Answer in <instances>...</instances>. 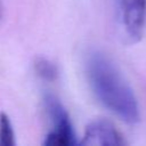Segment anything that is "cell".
I'll return each instance as SVG.
<instances>
[{"mask_svg":"<svg viewBox=\"0 0 146 146\" xmlns=\"http://www.w3.org/2000/svg\"><path fill=\"white\" fill-rule=\"evenodd\" d=\"M0 17H1V5H0Z\"/></svg>","mask_w":146,"mask_h":146,"instance_id":"52a82bcc","label":"cell"},{"mask_svg":"<svg viewBox=\"0 0 146 146\" xmlns=\"http://www.w3.org/2000/svg\"><path fill=\"white\" fill-rule=\"evenodd\" d=\"M0 144L5 146L15 145V135L9 117L5 114H0Z\"/></svg>","mask_w":146,"mask_h":146,"instance_id":"8992f818","label":"cell"},{"mask_svg":"<svg viewBox=\"0 0 146 146\" xmlns=\"http://www.w3.org/2000/svg\"><path fill=\"white\" fill-rule=\"evenodd\" d=\"M34 67H35L38 75L41 76L43 80L54 81L57 78L58 71H57L56 65L46 58H42V57L38 58L35 64H34Z\"/></svg>","mask_w":146,"mask_h":146,"instance_id":"5b68a950","label":"cell"},{"mask_svg":"<svg viewBox=\"0 0 146 146\" xmlns=\"http://www.w3.org/2000/svg\"><path fill=\"white\" fill-rule=\"evenodd\" d=\"M44 106L52 124V129L46 136L43 144L48 146L75 145L76 139L73 125L62 103L54 95H47L44 97Z\"/></svg>","mask_w":146,"mask_h":146,"instance_id":"7a4b0ae2","label":"cell"},{"mask_svg":"<svg viewBox=\"0 0 146 146\" xmlns=\"http://www.w3.org/2000/svg\"><path fill=\"white\" fill-rule=\"evenodd\" d=\"M127 33L131 39L143 36L146 22V0H120Z\"/></svg>","mask_w":146,"mask_h":146,"instance_id":"277c9868","label":"cell"},{"mask_svg":"<svg viewBox=\"0 0 146 146\" xmlns=\"http://www.w3.org/2000/svg\"><path fill=\"white\" fill-rule=\"evenodd\" d=\"M90 87L97 99L128 123L139 121L137 98L114 63L104 54L94 51L86 62Z\"/></svg>","mask_w":146,"mask_h":146,"instance_id":"6da1fadb","label":"cell"},{"mask_svg":"<svg viewBox=\"0 0 146 146\" xmlns=\"http://www.w3.org/2000/svg\"><path fill=\"white\" fill-rule=\"evenodd\" d=\"M82 145H98V146H120L124 140L115 127L105 120H97L91 122L84 131Z\"/></svg>","mask_w":146,"mask_h":146,"instance_id":"3957f363","label":"cell"}]
</instances>
